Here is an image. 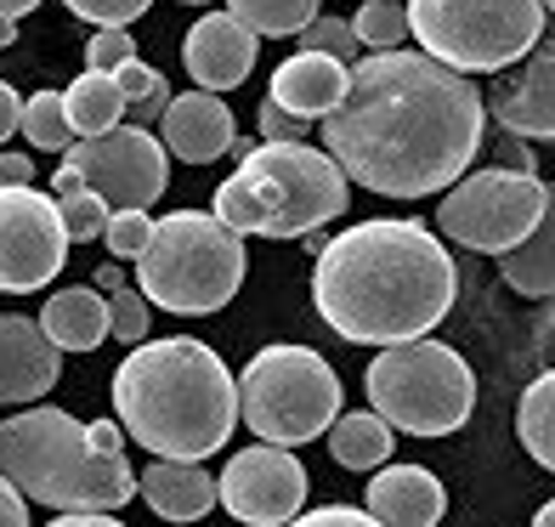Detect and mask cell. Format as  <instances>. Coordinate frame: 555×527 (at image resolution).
Instances as JSON below:
<instances>
[{"label": "cell", "instance_id": "obj_1", "mask_svg": "<svg viewBox=\"0 0 555 527\" xmlns=\"http://www.w3.org/2000/svg\"><path fill=\"white\" fill-rule=\"evenodd\" d=\"M488 137L476 80L425 52H374L346 68L340 103L323 114V154L346 182L380 198L448 193Z\"/></svg>", "mask_w": 555, "mask_h": 527}, {"label": "cell", "instance_id": "obj_2", "mask_svg": "<svg viewBox=\"0 0 555 527\" xmlns=\"http://www.w3.org/2000/svg\"><path fill=\"white\" fill-rule=\"evenodd\" d=\"M453 295H460V267L420 221H358L323 244L312 267L318 318L358 346L425 340L448 318Z\"/></svg>", "mask_w": 555, "mask_h": 527}, {"label": "cell", "instance_id": "obj_3", "mask_svg": "<svg viewBox=\"0 0 555 527\" xmlns=\"http://www.w3.org/2000/svg\"><path fill=\"white\" fill-rule=\"evenodd\" d=\"M114 420L147 454L198 465L233 437L238 381L227 374L221 351L193 335L142 340L114 369Z\"/></svg>", "mask_w": 555, "mask_h": 527}, {"label": "cell", "instance_id": "obj_4", "mask_svg": "<svg viewBox=\"0 0 555 527\" xmlns=\"http://www.w3.org/2000/svg\"><path fill=\"white\" fill-rule=\"evenodd\" d=\"M346 176L312 142H261L210 198V216L238 239H307L346 210Z\"/></svg>", "mask_w": 555, "mask_h": 527}, {"label": "cell", "instance_id": "obj_5", "mask_svg": "<svg viewBox=\"0 0 555 527\" xmlns=\"http://www.w3.org/2000/svg\"><path fill=\"white\" fill-rule=\"evenodd\" d=\"M0 476L52 511H119L137 493L125 454H96L86 425L63 409H23L0 420Z\"/></svg>", "mask_w": 555, "mask_h": 527}, {"label": "cell", "instance_id": "obj_6", "mask_svg": "<svg viewBox=\"0 0 555 527\" xmlns=\"http://www.w3.org/2000/svg\"><path fill=\"white\" fill-rule=\"evenodd\" d=\"M137 284L147 307H165L176 318L221 312L244 284V239L221 228L210 210H176L147 233L137 256Z\"/></svg>", "mask_w": 555, "mask_h": 527}, {"label": "cell", "instance_id": "obj_7", "mask_svg": "<svg viewBox=\"0 0 555 527\" xmlns=\"http://www.w3.org/2000/svg\"><path fill=\"white\" fill-rule=\"evenodd\" d=\"M369 403L402 437H448L476 409V374L442 340H402L380 346L363 374Z\"/></svg>", "mask_w": 555, "mask_h": 527}, {"label": "cell", "instance_id": "obj_8", "mask_svg": "<svg viewBox=\"0 0 555 527\" xmlns=\"http://www.w3.org/2000/svg\"><path fill=\"white\" fill-rule=\"evenodd\" d=\"M409 35L453 74H499L544 40L539 0H409Z\"/></svg>", "mask_w": 555, "mask_h": 527}, {"label": "cell", "instance_id": "obj_9", "mask_svg": "<svg viewBox=\"0 0 555 527\" xmlns=\"http://www.w3.org/2000/svg\"><path fill=\"white\" fill-rule=\"evenodd\" d=\"M238 414L272 448L323 437L340 414V381L312 346H267L238 374Z\"/></svg>", "mask_w": 555, "mask_h": 527}, {"label": "cell", "instance_id": "obj_10", "mask_svg": "<svg viewBox=\"0 0 555 527\" xmlns=\"http://www.w3.org/2000/svg\"><path fill=\"white\" fill-rule=\"evenodd\" d=\"M539 221H550V188L533 170H476L437 205V228L476 256L516 249Z\"/></svg>", "mask_w": 555, "mask_h": 527}, {"label": "cell", "instance_id": "obj_11", "mask_svg": "<svg viewBox=\"0 0 555 527\" xmlns=\"http://www.w3.org/2000/svg\"><path fill=\"white\" fill-rule=\"evenodd\" d=\"M170 154L159 147L154 131H137V125H114L103 137H80L63 154L52 193L63 188H86L96 193L108 210H147L170 182Z\"/></svg>", "mask_w": 555, "mask_h": 527}, {"label": "cell", "instance_id": "obj_12", "mask_svg": "<svg viewBox=\"0 0 555 527\" xmlns=\"http://www.w3.org/2000/svg\"><path fill=\"white\" fill-rule=\"evenodd\" d=\"M68 261V239L52 193L35 188H0V290L29 295L52 284Z\"/></svg>", "mask_w": 555, "mask_h": 527}, {"label": "cell", "instance_id": "obj_13", "mask_svg": "<svg viewBox=\"0 0 555 527\" xmlns=\"http://www.w3.org/2000/svg\"><path fill=\"white\" fill-rule=\"evenodd\" d=\"M216 499L244 527H284L307 505V465L289 448H272V442L238 448L227 460V471L216 476Z\"/></svg>", "mask_w": 555, "mask_h": 527}, {"label": "cell", "instance_id": "obj_14", "mask_svg": "<svg viewBox=\"0 0 555 527\" xmlns=\"http://www.w3.org/2000/svg\"><path fill=\"white\" fill-rule=\"evenodd\" d=\"M256 46L261 40L249 35V29H238L227 12H210V17H198L193 29H188L182 63H188L193 80H198V91L221 97V91H238L249 80V68H256Z\"/></svg>", "mask_w": 555, "mask_h": 527}, {"label": "cell", "instance_id": "obj_15", "mask_svg": "<svg viewBox=\"0 0 555 527\" xmlns=\"http://www.w3.org/2000/svg\"><path fill=\"white\" fill-rule=\"evenodd\" d=\"M493 119L521 142H550L555 137V57L539 40L516 74L493 86Z\"/></svg>", "mask_w": 555, "mask_h": 527}, {"label": "cell", "instance_id": "obj_16", "mask_svg": "<svg viewBox=\"0 0 555 527\" xmlns=\"http://www.w3.org/2000/svg\"><path fill=\"white\" fill-rule=\"evenodd\" d=\"M63 351L40 335L35 318L0 312V403H35L57 386Z\"/></svg>", "mask_w": 555, "mask_h": 527}, {"label": "cell", "instance_id": "obj_17", "mask_svg": "<svg viewBox=\"0 0 555 527\" xmlns=\"http://www.w3.org/2000/svg\"><path fill=\"white\" fill-rule=\"evenodd\" d=\"M374 527H437L448 516V488L425 465H380L363 493Z\"/></svg>", "mask_w": 555, "mask_h": 527}, {"label": "cell", "instance_id": "obj_18", "mask_svg": "<svg viewBox=\"0 0 555 527\" xmlns=\"http://www.w3.org/2000/svg\"><path fill=\"white\" fill-rule=\"evenodd\" d=\"M233 114H227L221 97L210 91H188V97H170V108L159 114V147L176 154L182 165H210L233 147Z\"/></svg>", "mask_w": 555, "mask_h": 527}, {"label": "cell", "instance_id": "obj_19", "mask_svg": "<svg viewBox=\"0 0 555 527\" xmlns=\"http://www.w3.org/2000/svg\"><path fill=\"white\" fill-rule=\"evenodd\" d=\"M340 91H346V63L323 57V52H295L289 63H278L267 103L312 125L340 103Z\"/></svg>", "mask_w": 555, "mask_h": 527}, {"label": "cell", "instance_id": "obj_20", "mask_svg": "<svg viewBox=\"0 0 555 527\" xmlns=\"http://www.w3.org/2000/svg\"><path fill=\"white\" fill-rule=\"evenodd\" d=\"M137 493L165 522H198L216 511V476L205 465H182V460H154L137 476Z\"/></svg>", "mask_w": 555, "mask_h": 527}, {"label": "cell", "instance_id": "obj_21", "mask_svg": "<svg viewBox=\"0 0 555 527\" xmlns=\"http://www.w3.org/2000/svg\"><path fill=\"white\" fill-rule=\"evenodd\" d=\"M40 335L52 340L57 351H96L108 340V300L103 290L91 284H74V290H57L40 312Z\"/></svg>", "mask_w": 555, "mask_h": 527}, {"label": "cell", "instance_id": "obj_22", "mask_svg": "<svg viewBox=\"0 0 555 527\" xmlns=\"http://www.w3.org/2000/svg\"><path fill=\"white\" fill-rule=\"evenodd\" d=\"M63 114H68V131H74V142L80 137H103V131H114V125L125 119V97L114 91V80L108 74H80L68 91H63Z\"/></svg>", "mask_w": 555, "mask_h": 527}, {"label": "cell", "instance_id": "obj_23", "mask_svg": "<svg viewBox=\"0 0 555 527\" xmlns=\"http://www.w3.org/2000/svg\"><path fill=\"white\" fill-rule=\"evenodd\" d=\"M499 272H504V284H511L516 295L550 300V290H555V233H550V221H539L516 249H504Z\"/></svg>", "mask_w": 555, "mask_h": 527}, {"label": "cell", "instance_id": "obj_24", "mask_svg": "<svg viewBox=\"0 0 555 527\" xmlns=\"http://www.w3.org/2000/svg\"><path fill=\"white\" fill-rule=\"evenodd\" d=\"M330 454L346 471H380L391 460V425L380 414H335Z\"/></svg>", "mask_w": 555, "mask_h": 527}, {"label": "cell", "instance_id": "obj_25", "mask_svg": "<svg viewBox=\"0 0 555 527\" xmlns=\"http://www.w3.org/2000/svg\"><path fill=\"white\" fill-rule=\"evenodd\" d=\"M227 17L249 29L256 40H278V35H300L318 17V0H227Z\"/></svg>", "mask_w": 555, "mask_h": 527}, {"label": "cell", "instance_id": "obj_26", "mask_svg": "<svg viewBox=\"0 0 555 527\" xmlns=\"http://www.w3.org/2000/svg\"><path fill=\"white\" fill-rule=\"evenodd\" d=\"M516 437H521V448L539 465H555V374H539V381L521 391Z\"/></svg>", "mask_w": 555, "mask_h": 527}, {"label": "cell", "instance_id": "obj_27", "mask_svg": "<svg viewBox=\"0 0 555 527\" xmlns=\"http://www.w3.org/2000/svg\"><path fill=\"white\" fill-rule=\"evenodd\" d=\"M17 131L29 137L35 147H46V154H68L74 131H68V114H63V91H35L29 103H23Z\"/></svg>", "mask_w": 555, "mask_h": 527}, {"label": "cell", "instance_id": "obj_28", "mask_svg": "<svg viewBox=\"0 0 555 527\" xmlns=\"http://www.w3.org/2000/svg\"><path fill=\"white\" fill-rule=\"evenodd\" d=\"M52 205H57V221H63V239H68V244L103 239V228H108V205H103L96 193H86V188H63V193H52Z\"/></svg>", "mask_w": 555, "mask_h": 527}, {"label": "cell", "instance_id": "obj_29", "mask_svg": "<svg viewBox=\"0 0 555 527\" xmlns=\"http://www.w3.org/2000/svg\"><path fill=\"white\" fill-rule=\"evenodd\" d=\"M351 35H358V46H374V52H397L402 35H409V12H402V0H363Z\"/></svg>", "mask_w": 555, "mask_h": 527}, {"label": "cell", "instance_id": "obj_30", "mask_svg": "<svg viewBox=\"0 0 555 527\" xmlns=\"http://www.w3.org/2000/svg\"><path fill=\"white\" fill-rule=\"evenodd\" d=\"M300 52H323V57H335V63H358V35H351V23L346 17H312L307 29H300Z\"/></svg>", "mask_w": 555, "mask_h": 527}, {"label": "cell", "instance_id": "obj_31", "mask_svg": "<svg viewBox=\"0 0 555 527\" xmlns=\"http://www.w3.org/2000/svg\"><path fill=\"white\" fill-rule=\"evenodd\" d=\"M147 233H154V221H147V210H108V228H103V244L114 261H137Z\"/></svg>", "mask_w": 555, "mask_h": 527}, {"label": "cell", "instance_id": "obj_32", "mask_svg": "<svg viewBox=\"0 0 555 527\" xmlns=\"http://www.w3.org/2000/svg\"><path fill=\"white\" fill-rule=\"evenodd\" d=\"M108 335L125 340V346H142L147 340V300H142V290L137 295L131 290H114V300H108Z\"/></svg>", "mask_w": 555, "mask_h": 527}, {"label": "cell", "instance_id": "obj_33", "mask_svg": "<svg viewBox=\"0 0 555 527\" xmlns=\"http://www.w3.org/2000/svg\"><path fill=\"white\" fill-rule=\"evenodd\" d=\"M147 7H154V0H68V12L96 23V29H131Z\"/></svg>", "mask_w": 555, "mask_h": 527}, {"label": "cell", "instance_id": "obj_34", "mask_svg": "<svg viewBox=\"0 0 555 527\" xmlns=\"http://www.w3.org/2000/svg\"><path fill=\"white\" fill-rule=\"evenodd\" d=\"M131 57H137L131 29H96V35L86 40V63H91L96 74H114L119 63H131Z\"/></svg>", "mask_w": 555, "mask_h": 527}, {"label": "cell", "instance_id": "obj_35", "mask_svg": "<svg viewBox=\"0 0 555 527\" xmlns=\"http://www.w3.org/2000/svg\"><path fill=\"white\" fill-rule=\"evenodd\" d=\"M108 80H114V91L125 97V108H131V103H142V97L165 80V74H159V68H147L142 57H131V63H119V68L108 74Z\"/></svg>", "mask_w": 555, "mask_h": 527}, {"label": "cell", "instance_id": "obj_36", "mask_svg": "<svg viewBox=\"0 0 555 527\" xmlns=\"http://www.w3.org/2000/svg\"><path fill=\"white\" fill-rule=\"evenodd\" d=\"M307 137H312L307 119H295V114H284V108L261 103V142H307Z\"/></svg>", "mask_w": 555, "mask_h": 527}, {"label": "cell", "instance_id": "obj_37", "mask_svg": "<svg viewBox=\"0 0 555 527\" xmlns=\"http://www.w3.org/2000/svg\"><path fill=\"white\" fill-rule=\"evenodd\" d=\"M284 527H374L358 505H318V511H307V516H295V522H284Z\"/></svg>", "mask_w": 555, "mask_h": 527}, {"label": "cell", "instance_id": "obj_38", "mask_svg": "<svg viewBox=\"0 0 555 527\" xmlns=\"http://www.w3.org/2000/svg\"><path fill=\"white\" fill-rule=\"evenodd\" d=\"M165 108H170V80H159L154 91L142 97V103H131V125H137V131H147V125H159Z\"/></svg>", "mask_w": 555, "mask_h": 527}, {"label": "cell", "instance_id": "obj_39", "mask_svg": "<svg viewBox=\"0 0 555 527\" xmlns=\"http://www.w3.org/2000/svg\"><path fill=\"white\" fill-rule=\"evenodd\" d=\"M0 527H29V505H23V493L0 476Z\"/></svg>", "mask_w": 555, "mask_h": 527}, {"label": "cell", "instance_id": "obj_40", "mask_svg": "<svg viewBox=\"0 0 555 527\" xmlns=\"http://www.w3.org/2000/svg\"><path fill=\"white\" fill-rule=\"evenodd\" d=\"M86 437H91L96 454H125V432H119V420H96V425H86Z\"/></svg>", "mask_w": 555, "mask_h": 527}, {"label": "cell", "instance_id": "obj_41", "mask_svg": "<svg viewBox=\"0 0 555 527\" xmlns=\"http://www.w3.org/2000/svg\"><path fill=\"white\" fill-rule=\"evenodd\" d=\"M0 188H35V165L23 154H0Z\"/></svg>", "mask_w": 555, "mask_h": 527}, {"label": "cell", "instance_id": "obj_42", "mask_svg": "<svg viewBox=\"0 0 555 527\" xmlns=\"http://www.w3.org/2000/svg\"><path fill=\"white\" fill-rule=\"evenodd\" d=\"M17 119H23V97H17L7 80H0V142L17 131Z\"/></svg>", "mask_w": 555, "mask_h": 527}, {"label": "cell", "instance_id": "obj_43", "mask_svg": "<svg viewBox=\"0 0 555 527\" xmlns=\"http://www.w3.org/2000/svg\"><path fill=\"white\" fill-rule=\"evenodd\" d=\"M46 527H125V522H119V516H108V511H68V516L46 522Z\"/></svg>", "mask_w": 555, "mask_h": 527}, {"label": "cell", "instance_id": "obj_44", "mask_svg": "<svg viewBox=\"0 0 555 527\" xmlns=\"http://www.w3.org/2000/svg\"><path fill=\"white\" fill-rule=\"evenodd\" d=\"M40 0H0V17H23V12H35Z\"/></svg>", "mask_w": 555, "mask_h": 527}, {"label": "cell", "instance_id": "obj_45", "mask_svg": "<svg viewBox=\"0 0 555 527\" xmlns=\"http://www.w3.org/2000/svg\"><path fill=\"white\" fill-rule=\"evenodd\" d=\"M96 290H125V284H119V261H114V267H103V272H96Z\"/></svg>", "mask_w": 555, "mask_h": 527}, {"label": "cell", "instance_id": "obj_46", "mask_svg": "<svg viewBox=\"0 0 555 527\" xmlns=\"http://www.w3.org/2000/svg\"><path fill=\"white\" fill-rule=\"evenodd\" d=\"M17 40V17H0V46H12Z\"/></svg>", "mask_w": 555, "mask_h": 527}, {"label": "cell", "instance_id": "obj_47", "mask_svg": "<svg viewBox=\"0 0 555 527\" xmlns=\"http://www.w3.org/2000/svg\"><path fill=\"white\" fill-rule=\"evenodd\" d=\"M533 527H555V505H544V511L533 516Z\"/></svg>", "mask_w": 555, "mask_h": 527}, {"label": "cell", "instance_id": "obj_48", "mask_svg": "<svg viewBox=\"0 0 555 527\" xmlns=\"http://www.w3.org/2000/svg\"><path fill=\"white\" fill-rule=\"evenodd\" d=\"M188 7H210V0H188Z\"/></svg>", "mask_w": 555, "mask_h": 527}, {"label": "cell", "instance_id": "obj_49", "mask_svg": "<svg viewBox=\"0 0 555 527\" xmlns=\"http://www.w3.org/2000/svg\"><path fill=\"white\" fill-rule=\"evenodd\" d=\"M358 7H363V0H358Z\"/></svg>", "mask_w": 555, "mask_h": 527}]
</instances>
